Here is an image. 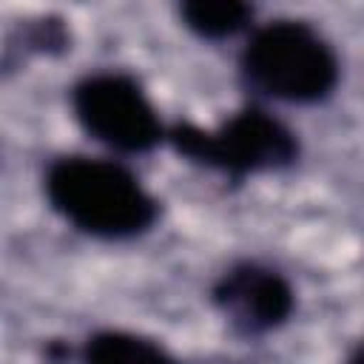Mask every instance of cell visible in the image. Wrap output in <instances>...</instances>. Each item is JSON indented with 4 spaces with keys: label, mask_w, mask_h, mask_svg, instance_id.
I'll return each instance as SVG.
<instances>
[{
    "label": "cell",
    "mask_w": 364,
    "mask_h": 364,
    "mask_svg": "<svg viewBox=\"0 0 364 364\" xmlns=\"http://www.w3.org/2000/svg\"><path fill=\"white\" fill-rule=\"evenodd\" d=\"M43 193L74 230L105 242L136 239L159 219V202L139 176L105 156H57L43 173Z\"/></svg>",
    "instance_id": "obj_1"
},
{
    "label": "cell",
    "mask_w": 364,
    "mask_h": 364,
    "mask_svg": "<svg viewBox=\"0 0 364 364\" xmlns=\"http://www.w3.org/2000/svg\"><path fill=\"white\" fill-rule=\"evenodd\" d=\"M239 65L253 91L293 105L327 100L341 77L336 48L304 20H270L259 26Z\"/></svg>",
    "instance_id": "obj_2"
},
{
    "label": "cell",
    "mask_w": 364,
    "mask_h": 364,
    "mask_svg": "<svg viewBox=\"0 0 364 364\" xmlns=\"http://www.w3.org/2000/svg\"><path fill=\"white\" fill-rule=\"evenodd\" d=\"M168 142L188 162L210 168L233 182L290 168L299 156L296 134L279 117L256 105H245L216 128L176 122L168 128Z\"/></svg>",
    "instance_id": "obj_3"
},
{
    "label": "cell",
    "mask_w": 364,
    "mask_h": 364,
    "mask_svg": "<svg viewBox=\"0 0 364 364\" xmlns=\"http://www.w3.org/2000/svg\"><path fill=\"white\" fill-rule=\"evenodd\" d=\"M71 111L91 139L119 154H145L168 139L151 97L125 71H94L77 80Z\"/></svg>",
    "instance_id": "obj_4"
},
{
    "label": "cell",
    "mask_w": 364,
    "mask_h": 364,
    "mask_svg": "<svg viewBox=\"0 0 364 364\" xmlns=\"http://www.w3.org/2000/svg\"><path fill=\"white\" fill-rule=\"evenodd\" d=\"M213 307L239 336H264L279 330L296 310L293 284L267 264L236 262L210 287Z\"/></svg>",
    "instance_id": "obj_5"
},
{
    "label": "cell",
    "mask_w": 364,
    "mask_h": 364,
    "mask_svg": "<svg viewBox=\"0 0 364 364\" xmlns=\"http://www.w3.org/2000/svg\"><path fill=\"white\" fill-rule=\"evenodd\" d=\"M82 364H176L154 338L131 330H97L85 338Z\"/></svg>",
    "instance_id": "obj_6"
},
{
    "label": "cell",
    "mask_w": 364,
    "mask_h": 364,
    "mask_svg": "<svg viewBox=\"0 0 364 364\" xmlns=\"http://www.w3.org/2000/svg\"><path fill=\"white\" fill-rule=\"evenodd\" d=\"M179 17L202 40H228L250 23L253 9L239 0H193L179 6Z\"/></svg>",
    "instance_id": "obj_7"
},
{
    "label": "cell",
    "mask_w": 364,
    "mask_h": 364,
    "mask_svg": "<svg viewBox=\"0 0 364 364\" xmlns=\"http://www.w3.org/2000/svg\"><path fill=\"white\" fill-rule=\"evenodd\" d=\"M347 364H364V341L350 353V358H347Z\"/></svg>",
    "instance_id": "obj_8"
}]
</instances>
